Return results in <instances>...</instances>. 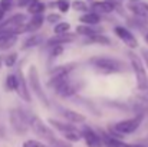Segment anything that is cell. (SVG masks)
Segmentation results:
<instances>
[{"instance_id": "obj_2", "label": "cell", "mask_w": 148, "mask_h": 147, "mask_svg": "<svg viewBox=\"0 0 148 147\" xmlns=\"http://www.w3.org/2000/svg\"><path fill=\"white\" fill-rule=\"evenodd\" d=\"M26 79H27V85H29V90L32 94H35V97L39 99V102L49 108L50 107V101L48 94L45 92L43 90V85H42V79H40V74H39V69L36 65H30L26 71Z\"/></svg>"}, {"instance_id": "obj_25", "label": "cell", "mask_w": 148, "mask_h": 147, "mask_svg": "<svg viewBox=\"0 0 148 147\" xmlns=\"http://www.w3.org/2000/svg\"><path fill=\"white\" fill-rule=\"evenodd\" d=\"M71 10L76 13H85L89 10V3L85 0H71Z\"/></svg>"}, {"instance_id": "obj_13", "label": "cell", "mask_w": 148, "mask_h": 147, "mask_svg": "<svg viewBox=\"0 0 148 147\" xmlns=\"http://www.w3.org/2000/svg\"><path fill=\"white\" fill-rule=\"evenodd\" d=\"M46 38L43 36V33L35 32V33H27V36L23 39L22 45H20V50H30V49L39 48L45 43Z\"/></svg>"}, {"instance_id": "obj_15", "label": "cell", "mask_w": 148, "mask_h": 147, "mask_svg": "<svg viewBox=\"0 0 148 147\" xmlns=\"http://www.w3.org/2000/svg\"><path fill=\"white\" fill-rule=\"evenodd\" d=\"M82 45L84 46H89V45H94V46H112V39L102 32V33H97L94 36H89V38H82Z\"/></svg>"}, {"instance_id": "obj_6", "label": "cell", "mask_w": 148, "mask_h": 147, "mask_svg": "<svg viewBox=\"0 0 148 147\" xmlns=\"http://www.w3.org/2000/svg\"><path fill=\"white\" fill-rule=\"evenodd\" d=\"M144 118H145V114H144V112H135L134 117L127 118V120L116 121V123H114V124H111V126H112V128H114L116 133H119L121 136L125 137V136H130V134L135 133V131L140 128V126L143 124Z\"/></svg>"}, {"instance_id": "obj_23", "label": "cell", "mask_w": 148, "mask_h": 147, "mask_svg": "<svg viewBox=\"0 0 148 147\" xmlns=\"http://www.w3.org/2000/svg\"><path fill=\"white\" fill-rule=\"evenodd\" d=\"M19 36L14 33H1L0 35V50H9L17 45Z\"/></svg>"}, {"instance_id": "obj_29", "label": "cell", "mask_w": 148, "mask_h": 147, "mask_svg": "<svg viewBox=\"0 0 148 147\" xmlns=\"http://www.w3.org/2000/svg\"><path fill=\"white\" fill-rule=\"evenodd\" d=\"M56 10L62 14H68L71 12V0H56Z\"/></svg>"}, {"instance_id": "obj_27", "label": "cell", "mask_w": 148, "mask_h": 147, "mask_svg": "<svg viewBox=\"0 0 148 147\" xmlns=\"http://www.w3.org/2000/svg\"><path fill=\"white\" fill-rule=\"evenodd\" d=\"M17 61H19V53L17 52H10V53L3 55V66H6V68L16 66Z\"/></svg>"}, {"instance_id": "obj_24", "label": "cell", "mask_w": 148, "mask_h": 147, "mask_svg": "<svg viewBox=\"0 0 148 147\" xmlns=\"http://www.w3.org/2000/svg\"><path fill=\"white\" fill-rule=\"evenodd\" d=\"M4 88L7 92H16V88H17V77L16 74H7L6 78H4Z\"/></svg>"}, {"instance_id": "obj_34", "label": "cell", "mask_w": 148, "mask_h": 147, "mask_svg": "<svg viewBox=\"0 0 148 147\" xmlns=\"http://www.w3.org/2000/svg\"><path fill=\"white\" fill-rule=\"evenodd\" d=\"M140 56H141V59H143V62H144V65H145V68L148 71V49L147 48L141 49L140 50Z\"/></svg>"}, {"instance_id": "obj_18", "label": "cell", "mask_w": 148, "mask_h": 147, "mask_svg": "<svg viewBox=\"0 0 148 147\" xmlns=\"http://www.w3.org/2000/svg\"><path fill=\"white\" fill-rule=\"evenodd\" d=\"M45 25V14H33L29 16V19L26 20V33H35L39 32Z\"/></svg>"}, {"instance_id": "obj_1", "label": "cell", "mask_w": 148, "mask_h": 147, "mask_svg": "<svg viewBox=\"0 0 148 147\" xmlns=\"http://www.w3.org/2000/svg\"><path fill=\"white\" fill-rule=\"evenodd\" d=\"M88 65L99 75H115L127 71V65L124 61L108 56V55H95L88 61Z\"/></svg>"}, {"instance_id": "obj_4", "label": "cell", "mask_w": 148, "mask_h": 147, "mask_svg": "<svg viewBox=\"0 0 148 147\" xmlns=\"http://www.w3.org/2000/svg\"><path fill=\"white\" fill-rule=\"evenodd\" d=\"M30 115L27 111H25L23 108H12L9 111V121H10V127L13 128V131L16 134H26L30 127H29V120H30Z\"/></svg>"}, {"instance_id": "obj_33", "label": "cell", "mask_w": 148, "mask_h": 147, "mask_svg": "<svg viewBox=\"0 0 148 147\" xmlns=\"http://www.w3.org/2000/svg\"><path fill=\"white\" fill-rule=\"evenodd\" d=\"M49 146L50 147H72V143L71 141H68V140H60V139H55L52 143H49Z\"/></svg>"}, {"instance_id": "obj_5", "label": "cell", "mask_w": 148, "mask_h": 147, "mask_svg": "<svg viewBox=\"0 0 148 147\" xmlns=\"http://www.w3.org/2000/svg\"><path fill=\"white\" fill-rule=\"evenodd\" d=\"M29 127H30V130L33 131L35 136H38L39 139H42L43 141H46L48 144L52 143V141L56 139L55 130H53L50 126H48L39 115H30Z\"/></svg>"}, {"instance_id": "obj_37", "label": "cell", "mask_w": 148, "mask_h": 147, "mask_svg": "<svg viewBox=\"0 0 148 147\" xmlns=\"http://www.w3.org/2000/svg\"><path fill=\"white\" fill-rule=\"evenodd\" d=\"M144 42L148 45V30L147 32H144Z\"/></svg>"}, {"instance_id": "obj_14", "label": "cell", "mask_w": 148, "mask_h": 147, "mask_svg": "<svg viewBox=\"0 0 148 147\" xmlns=\"http://www.w3.org/2000/svg\"><path fill=\"white\" fill-rule=\"evenodd\" d=\"M125 9L130 12V14L135 16V17H141L148 20V3L147 1H132V3H127Z\"/></svg>"}, {"instance_id": "obj_3", "label": "cell", "mask_w": 148, "mask_h": 147, "mask_svg": "<svg viewBox=\"0 0 148 147\" xmlns=\"http://www.w3.org/2000/svg\"><path fill=\"white\" fill-rule=\"evenodd\" d=\"M128 61H130V66L132 69V74L135 77V85L137 90L141 92H147L148 90V71L141 59V56L138 53H135L134 50L128 52Z\"/></svg>"}, {"instance_id": "obj_35", "label": "cell", "mask_w": 148, "mask_h": 147, "mask_svg": "<svg viewBox=\"0 0 148 147\" xmlns=\"http://www.w3.org/2000/svg\"><path fill=\"white\" fill-rule=\"evenodd\" d=\"M3 136H4V126H3V123L0 120V137H3Z\"/></svg>"}, {"instance_id": "obj_11", "label": "cell", "mask_w": 148, "mask_h": 147, "mask_svg": "<svg viewBox=\"0 0 148 147\" xmlns=\"http://www.w3.org/2000/svg\"><path fill=\"white\" fill-rule=\"evenodd\" d=\"M78 35L75 32H68V33H63V35H53L48 38L45 41V48H49L53 45H69V43H73L78 41Z\"/></svg>"}, {"instance_id": "obj_41", "label": "cell", "mask_w": 148, "mask_h": 147, "mask_svg": "<svg viewBox=\"0 0 148 147\" xmlns=\"http://www.w3.org/2000/svg\"><path fill=\"white\" fill-rule=\"evenodd\" d=\"M116 1H121V3H124V0H116Z\"/></svg>"}, {"instance_id": "obj_38", "label": "cell", "mask_w": 148, "mask_h": 147, "mask_svg": "<svg viewBox=\"0 0 148 147\" xmlns=\"http://www.w3.org/2000/svg\"><path fill=\"white\" fill-rule=\"evenodd\" d=\"M1 68H3V55L0 56V71H1Z\"/></svg>"}, {"instance_id": "obj_31", "label": "cell", "mask_w": 148, "mask_h": 147, "mask_svg": "<svg viewBox=\"0 0 148 147\" xmlns=\"http://www.w3.org/2000/svg\"><path fill=\"white\" fill-rule=\"evenodd\" d=\"M22 147H50L48 143H43V141H39V140H33V139H29L26 141L22 143Z\"/></svg>"}, {"instance_id": "obj_8", "label": "cell", "mask_w": 148, "mask_h": 147, "mask_svg": "<svg viewBox=\"0 0 148 147\" xmlns=\"http://www.w3.org/2000/svg\"><path fill=\"white\" fill-rule=\"evenodd\" d=\"M84 85H85L84 81H81V79H73V78L71 77V78H68L53 94H56L58 97L63 98V99L76 97V95L82 91Z\"/></svg>"}, {"instance_id": "obj_42", "label": "cell", "mask_w": 148, "mask_h": 147, "mask_svg": "<svg viewBox=\"0 0 148 147\" xmlns=\"http://www.w3.org/2000/svg\"><path fill=\"white\" fill-rule=\"evenodd\" d=\"M147 92H148V90H147Z\"/></svg>"}, {"instance_id": "obj_32", "label": "cell", "mask_w": 148, "mask_h": 147, "mask_svg": "<svg viewBox=\"0 0 148 147\" xmlns=\"http://www.w3.org/2000/svg\"><path fill=\"white\" fill-rule=\"evenodd\" d=\"M16 6V0H0V9L3 12H10Z\"/></svg>"}, {"instance_id": "obj_26", "label": "cell", "mask_w": 148, "mask_h": 147, "mask_svg": "<svg viewBox=\"0 0 148 147\" xmlns=\"http://www.w3.org/2000/svg\"><path fill=\"white\" fill-rule=\"evenodd\" d=\"M71 29H72V25L69 22L60 20V22L53 25V35H63V33L71 32Z\"/></svg>"}, {"instance_id": "obj_39", "label": "cell", "mask_w": 148, "mask_h": 147, "mask_svg": "<svg viewBox=\"0 0 148 147\" xmlns=\"http://www.w3.org/2000/svg\"><path fill=\"white\" fill-rule=\"evenodd\" d=\"M128 3H132V1H140V0H127Z\"/></svg>"}, {"instance_id": "obj_36", "label": "cell", "mask_w": 148, "mask_h": 147, "mask_svg": "<svg viewBox=\"0 0 148 147\" xmlns=\"http://www.w3.org/2000/svg\"><path fill=\"white\" fill-rule=\"evenodd\" d=\"M4 17H6V12H3V10L0 9V22H3Z\"/></svg>"}, {"instance_id": "obj_30", "label": "cell", "mask_w": 148, "mask_h": 147, "mask_svg": "<svg viewBox=\"0 0 148 147\" xmlns=\"http://www.w3.org/2000/svg\"><path fill=\"white\" fill-rule=\"evenodd\" d=\"M62 13H59V12H50L48 13L46 16H45V23H48V25H55V23H58V22H60L62 20Z\"/></svg>"}, {"instance_id": "obj_20", "label": "cell", "mask_w": 148, "mask_h": 147, "mask_svg": "<svg viewBox=\"0 0 148 147\" xmlns=\"http://www.w3.org/2000/svg\"><path fill=\"white\" fill-rule=\"evenodd\" d=\"M103 29L99 26H89V25H84V23H79L76 28H75V33L81 38H89V36H94L97 33H102Z\"/></svg>"}, {"instance_id": "obj_19", "label": "cell", "mask_w": 148, "mask_h": 147, "mask_svg": "<svg viewBox=\"0 0 148 147\" xmlns=\"http://www.w3.org/2000/svg\"><path fill=\"white\" fill-rule=\"evenodd\" d=\"M60 114L65 118V121L72 123V124H84L86 121V115L85 114H82L79 111H75V110H71V108L60 110Z\"/></svg>"}, {"instance_id": "obj_17", "label": "cell", "mask_w": 148, "mask_h": 147, "mask_svg": "<svg viewBox=\"0 0 148 147\" xmlns=\"http://www.w3.org/2000/svg\"><path fill=\"white\" fill-rule=\"evenodd\" d=\"M78 22L84 23V25H89V26H99L103 22V16L97 13V12H94V10H88V12L79 14Z\"/></svg>"}, {"instance_id": "obj_10", "label": "cell", "mask_w": 148, "mask_h": 147, "mask_svg": "<svg viewBox=\"0 0 148 147\" xmlns=\"http://www.w3.org/2000/svg\"><path fill=\"white\" fill-rule=\"evenodd\" d=\"M81 134H82V139L85 140L86 147H103L98 130L86 126L85 123H84V127L81 128Z\"/></svg>"}, {"instance_id": "obj_9", "label": "cell", "mask_w": 148, "mask_h": 147, "mask_svg": "<svg viewBox=\"0 0 148 147\" xmlns=\"http://www.w3.org/2000/svg\"><path fill=\"white\" fill-rule=\"evenodd\" d=\"M16 77H17V88H16V94L19 95V98L22 101H25L26 104H30L32 102V92L29 90V85H27V79H26V74L23 72V69L19 66L16 68Z\"/></svg>"}, {"instance_id": "obj_16", "label": "cell", "mask_w": 148, "mask_h": 147, "mask_svg": "<svg viewBox=\"0 0 148 147\" xmlns=\"http://www.w3.org/2000/svg\"><path fill=\"white\" fill-rule=\"evenodd\" d=\"M48 124H49V126L53 128V130H55V131L60 133V134H62V137H63L65 134H68V133H71V131H73V130H76V128H78L75 124L68 123V121H65V120L62 121V120L48 118Z\"/></svg>"}, {"instance_id": "obj_40", "label": "cell", "mask_w": 148, "mask_h": 147, "mask_svg": "<svg viewBox=\"0 0 148 147\" xmlns=\"http://www.w3.org/2000/svg\"><path fill=\"white\" fill-rule=\"evenodd\" d=\"M85 1H88V3H91V1H94V0H85Z\"/></svg>"}, {"instance_id": "obj_28", "label": "cell", "mask_w": 148, "mask_h": 147, "mask_svg": "<svg viewBox=\"0 0 148 147\" xmlns=\"http://www.w3.org/2000/svg\"><path fill=\"white\" fill-rule=\"evenodd\" d=\"M48 49V55H49V59L53 61V59H58L63 55L65 52V45H53V46H49Z\"/></svg>"}, {"instance_id": "obj_21", "label": "cell", "mask_w": 148, "mask_h": 147, "mask_svg": "<svg viewBox=\"0 0 148 147\" xmlns=\"http://www.w3.org/2000/svg\"><path fill=\"white\" fill-rule=\"evenodd\" d=\"M48 10V6H46V1L43 0H32L27 7H26V13L29 16H33V14H45Z\"/></svg>"}, {"instance_id": "obj_22", "label": "cell", "mask_w": 148, "mask_h": 147, "mask_svg": "<svg viewBox=\"0 0 148 147\" xmlns=\"http://www.w3.org/2000/svg\"><path fill=\"white\" fill-rule=\"evenodd\" d=\"M127 26L130 29H135V30H141L143 33L148 30V20L141 19V17H135V16H128L127 17Z\"/></svg>"}, {"instance_id": "obj_12", "label": "cell", "mask_w": 148, "mask_h": 147, "mask_svg": "<svg viewBox=\"0 0 148 147\" xmlns=\"http://www.w3.org/2000/svg\"><path fill=\"white\" fill-rule=\"evenodd\" d=\"M78 68V63L76 62H66V63H59V65H53L49 66L46 74H48V78L50 77H62V75H71L73 74V71Z\"/></svg>"}, {"instance_id": "obj_7", "label": "cell", "mask_w": 148, "mask_h": 147, "mask_svg": "<svg viewBox=\"0 0 148 147\" xmlns=\"http://www.w3.org/2000/svg\"><path fill=\"white\" fill-rule=\"evenodd\" d=\"M112 33L130 49V50H135V49L140 46V42H138V38L135 36L134 30L130 29L127 25H115L112 28Z\"/></svg>"}]
</instances>
